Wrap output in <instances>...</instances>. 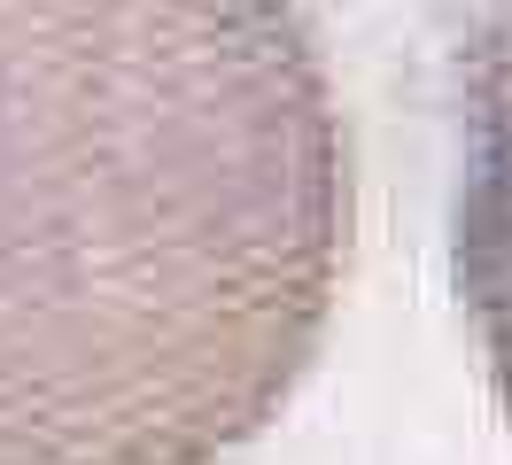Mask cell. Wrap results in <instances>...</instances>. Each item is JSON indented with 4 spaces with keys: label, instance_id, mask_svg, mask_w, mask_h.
<instances>
[{
    "label": "cell",
    "instance_id": "1",
    "mask_svg": "<svg viewBox=\"0 0 512 465\" xmlns=\"http://www.w3.org/2000/svg\"><path fill=\"white\" fill-rule=\"evenodd\" d=\"M357 179L303 0H0V465H225L311 380Z\"/></svg>",
    "mask_w": 512,
    "mask_h": 465
},
{
    "label": "cell",
    "instance_id": "2",
    "mask_svg": "<svg viewBox=\"0 0 512 465\" xmlns=\"http://www.w3.org/2000/svg\"><path fill=\"white\" fill-rule=\"evenodd\" d=\"M458 233H450V272L466 295L481 341L489 396L512 419V0H489L474 47H466V86H458Z\"/></svg>",
    "mask_w": 512,
    "mask_h": 465
}]
</instances>
